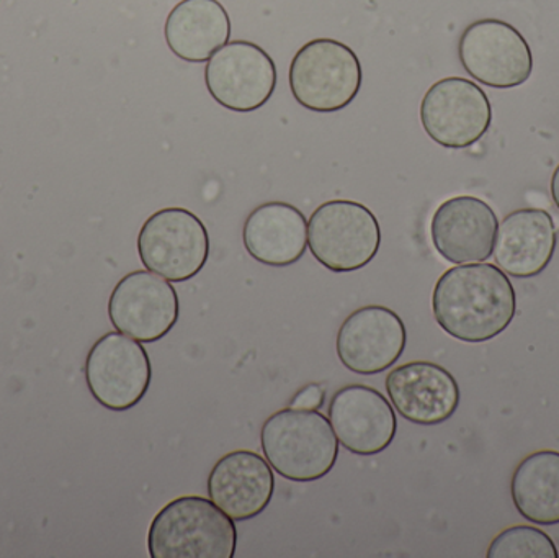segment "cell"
Listing matches in <instances>:
<instances>
[{
  "instance_id": "6",
  "label": "cell",
  "mask_w": 559,
  "mask_h": 558,
  "mask_svg": "<svg viewBox=\"0 0 559 558\" xmlns=\"http://www.w3.org/2000/svg\"><path fill=\"white\" fill-rule=\"evenodd\" d=\"M138 254L147 271L169 282L190 281L205 268L210 236L205 223L187 209L153 213L138 235Z\"/></svg>"
},
{
  "instance_id": "19",
  "label": "cell",
  "mask_w": 559,
  "mask_h": 558,
  "mask_svg": "<svg viewBox=\"0 0 559 558\" xmlns=\"http://www.w3.org/2000/svg\"><path fill=\"white\" fill-rule=\"evenodd\" d=\"M170 51L187 62H205L231 38V19L218 0H182L164 26Z\"/></svg>"
},
{
  "instance_id": "16",
  "label": "cell",
  "mask_w": 559,
  "mask_h": 558,
  "mask_svg": "<svg viewBox=\"0 0 559 558\" xmlns=\"http://www.w3.org/2000/svg\"><path fill=\"white\" fill-rule=\"evenodd\" d=\"M209 498L235 523L254 520L264 513L275 494L274 468L267 459L252 451L223 455L206 482Z\"/></svg>"
},
{
  "instance_id": "17",
  "label": "cell",
  "mask_w": 559,
  "mask_h": 558,
  "mask_svg": "<svg viewBox=\"0 0 559 558\" xmlns=\"http://www.w3.org/2000/svg\"><path fill=\"white\" fill-rule=\"evenodd\" d=\"M557 242V226L550 213L515 210L499 225L492 256L498 268L511 277H537L550 265Z\"/></svg>"
},
{
  "instance_id": "14",
  "label": "cell",
  "mask_w": 559,
  "mask_h": 558,
  "mask_svg": "<svg viewBox=\"0 0 559 558\" xmlns=\"http://www.w3.org/2000/svg\"><path fill=\"white\" fill-rule=\"evenodd\" d=\"M498 228V215L488 202L459 195L440 203L430 222V238L445 261L476 264L491 258Z\"/></svg>"
},
{
  "instance_id": "22",
  "label": "cell",
  "mask_w": 559,
  "mask_h": 558,
  "mask_svg": "<svg viewBox=\"0 0 559 558\" xmlns=\"http://www.w3.org/2000/svg\"><path fill=\"white\" fill-rule=\"evenodd\" d=\"M324 400L325 390L318 385V383H309V385H306L305 389L296 393L295 399L289 403V408L316 412V409L324 405Z\"/></svg>"
},
{
  "instance_id": "11",
  "label": "cell",
  "mask_w": 559,
  "mask_h": 558,
  "mask_svg": "<svg viewBox=\"0 0 559 558\" xmlns=\"http://www.w3.org/2000/svg\"><path fill=\"white\" fill-rule=\"evenodd\" d=\"M179 317L176 288L147 269L124 275L108 300V318L115 330L140 343L163 340L174 330Z\"/></svg>"
},
{
  "instance_id": "5",
  "label": "cell",
  "mask_w": 559,
  "mask_h": 558,
  "mask_svg": "<svg viewBox=\"0 0 559 558\" xmlns=\"http://www.w3.org/2000/svg\"><path fill=\"white\" fill-rule=\"evenodd\" d=\"M312 258L335 274L367 268L381 246V228L367 206L352 200H331L312 212L308 222Z\"/></svg>"
},
{
  "instance_id": "9",
  "label": "cell",
  "mask_w": 559,
  "mask_h": 558,
  "mask_svg": "<svg viewBox=\"0 0 559 558\" xmlns=\"http://www.w3.org/2000/svg\"><path fill=\"white\" fill-rule=\"evenodd\" d=\"M420 123L430 140L447 150L478 143L492 123L488 94L465 78L436 82L420 102Z\"/></svg>"
},
{
  "instance_id": "4",
  "label": "cell",
  "mask_w": 559,
  "mask_h": 558,
  "mask_svg": "<svg viewBox=\"0 0 559 558\" xmlns=\"http://www.w3.org/2000/svg\"><path fill=\"white\" fill-rule=\"evenodd\" d=\"M364 82L358 56L344 43L318 38L299 48L289 64V88L301 107L332 114L348 107Z\"/></svg>"
},
{
  "instance_id": "15",
  "label": "cell",
  "mask_w": 559,
  "mask_h": 558,
  "mask_svg": "<svg viewBox=\"0 0 559 558\" xmlns=\"http://www.w3.org/2000/svg\"><path fill=\"white\" fill-rule=\"evenodd\" d=\"M384 385L401 418L419 426L449 422L459 409L462 396L455 377L439 364L427 360L394 367Z\"/></svg>"
},
{
  "instance_id": "8",
  "label": "cell",
  "mask_w": 559,
  "mask_h": 558,
  "mask_svg": "<svg viewBox=\"0 0 559 558\" xmlns=\"http://www.w3.org/2000/svg\"><path fill=\"white\" fill-rule=\"evenodd\" d=\"M463 69L492 88H514L534 72V55L525 36L511 23L485 19L466 26L459 43Z\"/></svg>"
},
{
  "instance_id": "10",
  "label": "cell",
  "mask_w": 559,
  "mask_h": 558,
  "mask_svg": "<svg viewBox=\"0 0 559 558\" xmlns=\"http://www.w3.org/2000/svg\"><path fill=\"white\" fill-rule=\"evenodd\" d=\"M210 95L231 111L259 110L277 87V66L272 56L255 43L228 41L205 68Z\"/></svg>"
},
{
  "instance_id": "13",
  "label": "cell",
  "mask_w": 559,
  "mask_h": 558,
  "mask_svg": "<svg viewBox=\"0 0 559 558\" xmlns=\"http://www.w3.org/2000/svg\"><path fill=\"white\" fill-rule=\"evenodd\" d=\"M329 423L338 444L350 454L371 458L393 444L397 418L393 405L373 387L347 385L329 403Z\"/></svg>"
},
{
  "instance_id": "21",
  "label": "cell",
  "mask_w": 559,
  "mask_h": 558,
  "mask_svg": "<svg viewBox=\"0 0 559 558\" xmlns=\"http://www.w3.org/2000/svg\"><path fill=\"white\" fill-rule=\"evenodd\" d=\"M489 558H558V549L544 531L515 526L499 534L488 550Z\"/></svg>"
},
{
  "instance_id": "7",
  "label": "cell",
  "mask_w": 559,
  "mask_h": 558,
  "mask_svg": "<svg viewBox=\"0 0 559 558\" xmlns=\"http://www.w3.org/2000/svg\"><path fill=\"white\" fill-rule=\"evenodd\" d=\"M153 380L150 354L127 334L107 333L88 351L85 382L95 402L110 412H128L143 402Z\"/></svg>"
},
{
  "instance_id": "1",
  "label": "cell",
  "mask_w": 559,
  "mask_h": 558,
  "mask_svg": "<svg viewBox=\"0 0 559 558\" xmlns=\"http://www.w3.org/2000/svg\"><path fill=\"white\" fill-rule=\"evenodd\" d=\"M432 310L449 336L463 343H486L508 330L518 311V297L498 265L460 264L437 281Z\"/></svg>"
},
{
  "instance_id": "12",
  "label": "cell",
  "mask_w": 559,
  "mask_h": 558,
  "mask_svg": "<svg viewBox=\"0 0 559 558\" xmlns=\"http://www.w3.org/2000/svg\"><path fill=\"white\" fill-rule=\"evenodd\" d=\"M406 344V324L400 314L381 305H368L345 318L338 328L335 351L350 372L378 376L401 359Z\"/></svg>"
},
{
  "instance_id": "18",
  "label": "cell",
  "mask_w": 559,
  "mask_h": 558,
  "mask_svg": "<svg viewBox=\"0 0 559 558\" xmlns=\"http://www.w3.org/2000/svg\"><path fill=\"white\" fill-rule=\"evenodd\" d=\"M242 241L249 256L261 264L288 268L305 256L308 222L289 203H262L246 218Z\"/></svg>"
},
{
  "instance_id": "23",
  "label": "cell",
  "mask_w": 559,
  "mask_h": 558,
  "mask_svg": "<svg viewBox=\"0 0 559 558\" xmlns=\"http://www.w3.org/2000/svg\"><path fill=\"white\" fill-rule=\"evenodd\" d=\"M551 197H554L555 205L559 210V164L557 169H555L554 179H551Z\"/></svg>"
},
{
  "instance_id": "2",
  "label": "cell",
  "mask_w": 559,
  "mask_h": 558,
  "mask_svg": "<svg viewBox=\"0 0 559 558\" xmlns=\"http://www.w3.org/2000/svg\"><path fill=\"white\" fill-rule=\"evenodd\" d=\"M261 448L285 480L311 484L328 477L338 458V441L329 418L311 409H280L265 419Z\"/></svg>"
},
{
  "instance_id": "3",
  "label": "cell",
  "mask_w": 559,
  "mask_h": 558,
  "mask_svg": "<svg viewBox=\"0 0 559 558\" xmlns=\"http://www.w3.org/2000/svg\"><path fill=\"white\" fill-rule=\"evenodd\" d=\"M235 521L210 498L179 497L154 517L147 533L151 558H233Z\"/></svg>"
},
{
  "instance_id": "20",
  "label": "cell",
  "mask_w": 559,
  "mask_h": 558,
  "mask_svg": "<svg viewBox=\"0 0 559 558\" xmlns=\"http://www.w3.org/2000/svg\"><path fill=\"white\" fill-rule=\"evenodd\" d=\"M515 510L528 523L559 524V452L528 455L515 468L511 484Z\"/></svg>"
}]
</instances>
